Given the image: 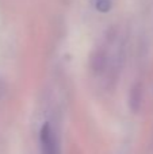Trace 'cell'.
Wrapping results in <instances>:
<instances>
[{"instance_id": "cell-1", "label": "cell", "mask_w": 153, "mask_h": 154, "mask_svg": "<svg viewBox=\"0 0 153 154\" xmlns=\"http://www.w3.org/2000/svg\"><path fill=\"white\" fill-rule=\"evenodd\" d=\"M39 143H41V154H61L60 153L58 139L56 133L52 128L50 123H45L39 133Z\"/></svg>"}, {"instance_id": "cell-2", "label": "cell", "mask_w": 153, "mask_h": 154, "mask_svg": "<svg viewBox=\"0 0 153 154\" xmlns=\"http://www.w3.org/2000/svg\"><path fill=\"white\" fill-rule=\"evenodd\" d=\"M95 8H96L99 12H108L111 10V0H94Z\"/></svg>"}]
</instances>
